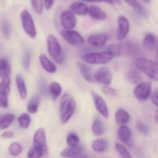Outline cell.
Segmentation results:
<instances>
[{
	"mask_svg": "<svg viewBox=\"0 0 158 158\" xmlns=\"http://www.w3.org/2000/svg\"><path fill=\"white\" fill-rule=\"evenodd\" d=\"M2 33L5 36V38H9L11 35V26L7 20H2L0 24Z\"/></svg>",
	"mask_w": 158,
	"mask_h": 158,
	"instance_id": "obj_37",
	"label": "cell"
},
{
	"mask_svg": "<svg viewBox=\"0 0 158 158\" xmlns=\"http://www.w3.org/2000/svg\"><path fill=\"white\" fill-rule=\"evenodd\" d=\"M137 49H138V47L134 43H124L110 45L106 47V50L112 52L114 56H120L131 55V54L136 53Z\"/></svg>",
	"mask_w": 158,
	"mask_h": 158,
	"instance_id": "obj_5",
	"label": "cell"
},
{
	"mask_svg": "<svg viewBox=\"0 0 158 158\" xmlns=\"http://www.w3.org/2000/svg\"><path fill=\"white\" fill-rule=\"evenodd\" d=\"M136 67L140 72L143 73L148 78L158 82V63L140 57L136 60Z\"/></svg>",
	"mask_w": 158,
	"mask_h": 158,
	"instance_id": "obj_2",
	"label": "cell"
},
{
	"mask_svg": "<svg viewBox=\"0 0 158 158\" xmlns=\"http://www.w3.org/2000/svg\"><path fill=\"white\" fill-rule=\"evenodd\" d=\"M70 10L78 15H86L89 12V8L83 2H73L70 5Z\"/></svg>",
	"mask_w": 158,
	"mask_h": 158,
	"instance_id": "obj_20",
	"label": "cell"
},
{
	"mask_svg": "<svg viewBox=\"0 0 158 158\" xmlns=\"http://www.w3.org/2000/svg\"><path fill=\"white\" fill-rule=\"evenodd\" d=\"M117 138L120 141L128 147H133L132 131L126 125L120 126L117 131Z\"/></svg>",
	"mask_w": 158,
	"mask_h": 158,
	"instance_id": "obj_14",
	"label": "cell"
},
{
	"mask_svg": "<svg viewBox=\"0 0 158 158\" xmlns=\"http://www.w3.org/2000/svg\"><path fill=\"white\" fill-rule=\"evenodd\" d=\"M115 120L119 125H126L130 120V115L125 110L118 109L115 113Z\"/></svg>",
	"mask_w": 158,
	"mask_h": 158,
	"instance_id": "obj_23",
	"label": "cell"
},
{
	"mask_svg": "<svg viewBox=\"0 0 158 158\" xmlns=\"http://www.w3.org/2000/svg\"><path fill=\"white\" fill-rule=\"evenodd\" d=\"M19 127L22 129H28L30 126L31 123V117L30 116L26 113H23L20 114L17 119Z\"/></svg>",
	"mask_w": 158,
	"mask_h": 158,
	"instance_id": "obj_28",
	"label": "cell"
},
{
	"mask_svg": "<svg viewBox=\"0 0 158 158\" xmlns=\"http://www.w3.org/2000/svg\"><path fill=\"white\" fill-rule=\"evenodd\" d=\"M83 151V147L80 146V145L77 147H73V148L69 147L60 152V156L63 158H72L75 156L79 155V154H81Z\"/></svg>",
	"mask_w": 158,
	"mask_h": 158,
	"instance_id": "obj_19",
	"label": "cell"
},
{
	"mask_svg": "<svg viewBox=\"0 0 158 158\" xmlns=\"http://www.w3.org/2000/svg\"><path fill=\"white\" fill-rule=\"evenodd\" d=\"M102 91H103V94L107 96H112L113 97V96L117 95V90L109 86H103L102 87Z\"/></svg>",
	"mask_w": 158,
	"mask_h": 158,
	"instance_id": "obj_42",
	"label": "cell"
},
{
	"mask_svg": "<svg viewBox=\"0 0 158 158\" xmlns=\"http://www.w3.org/2000/svg\"><path fill=\"white\" fill-rule=\"evenodd\" d=\"M109 36L106 33H97L89 35L87 38V43L96 48H102L106 44Z\"/></svg>",
	"mask_w": 158,
	"mask_h": 158,
	"instance_id": "obj_15",
	"label": "cell"
},
{
	"mask_svg": "<svg viewBox=\"0 0 158 158\" xmlns=\"http://www.w3.org/2000/svg\"><path fill=\"white\" fill-rule=\"evenodd\" d=\"M72 158H87L86 155H84V154H79V155L75 156V157H72Z\"/></svg>",
	"mask_w": 158,
	"mask_h": 158,
	"instance_id": "obj_47",
	"label": "cell"
},
{
	"mask_svg": "<svg viewBox=\"0 0 158 158\" xmlns=\"http://www.w3.org/2000/svg\"><path fill=\"white\" fill-rule=\"evenodd\" d=\"M94 81L103 86H109L112 83V73L107 67H100L94 74Z\"/></svg>",
	"mask_w": 158,
	"mask_h": 158,
	"instance_id": "obj_10",
	"label": "cell"
},
{
	"mask_svg": "<svg viewBox=\"0 0 158 158\" xmlns=\"http://www.w3.org/2000/svg\"><path fill=\"white\" fill-rule=\"evenodd\" d=\"M40 98L38 96H33L29 100L27 105V110L30 114H36L38 111L39 106H40Z\"/></svg>",
	"mask_w": 158,
	"mask_h": 158,
	"instance_id": "obj_27",
	"label": "cell"
},
{
	"mask_svg": "<svg viewBox=\"0 0 158 158\" xmlns=\"http://www.w3.org/2000/svg\"><path fill=\"white\" fill-rule=\"evenodd\" d=\"M30 62H31V53L29 51H26L23 56V67L25 69L28 70L30 66Z\"/></svg>",
	"mask_w": 158,
	"mask_h": 158,
	"instance_id": "obj_40",
	"label": "cell"
},
{
	"mask_svg": "<svg viewBox=\"0 0 158 158\" xmlns=\"http://www.w3.org/2000/svg\"><path fill=\"white\" fill-rule=\"evenodd\" d=\"M11 73L10 63L7 59H0V78L9 77Z\"/></svg>",
	"mask_w": 158,
	"mask_h": 158,
	"instance_id": "obj_24",
	"label": "cell"
},
{
	"mask_svg": "<svg viewBox=\"0 0 158 158\" xmlns=\"http://www.w3.org/2000/svg\"><path fill=\"white\" fill-rule=\"evenodd\" d=\"M127 80L134 85H138L141 83L142 77L138 72L135 69H131L127 73Z\"/></svg>",
	"mask_w": 158,
	"mask_h": 158,
	"instance_id": "obj_30",
	"label": "cell"
},
{
	"mask_svg": "<svg viewBox=\"0 0 158 158\" xmlns=\"http://www.w3.org/2000/svg\"><path fill=\"white\" fill-rule=\"evenodd\" d=\"M55 0H43V6L46 9H50L54 4Z\"/></svg>",
	"mask_w": 158,
	"mask_h": 158,
	"instance_id": "obj_45",
	"label": "cell"
},
{
	"mask_svg": "<svg viewBox=\"0 0 158 158\" xmlns=\"http://www.w3.org/2000/svg\"><path fill=\"white\" fill-rule=\"evenodd\" d=\"M15 119V116L12 114H6L0 116V130L9 128Z\"/></svg>",
	"mask_w": 158,
	"mask_h": 158,
	"instance_id": "obj_25",
	"label": "cell"
},
{
	"mask_svg": "<svg viewBox=\"0 0 158 158\" xmlns=\"http://www.w3.org/2000/svg\"><path fill=\"white\" fill-rule=\"evenodd\" d=\"M115 148L121 158H133L131 154L128 151L127 148L124 145L120 143H115Z\"/></svg>",
	"mask_w": 158,
	"mask_h": 158,
	"instance_id": "obj_35",
	"label": "cell"
},
{
	"mask_svg": "<svg viewBox=\"0 0 158 158\" xmlns=\"http://www.w3.org/2000/svg\"><path fill=\"white\" fill-rule=\"evenodd\" d=\"M151 102L154 103L155 106H158V88L154 90V92L151 96Z\"/></svg>",
	"mask_w": 158,
	"mask_h": 158,
	"instance_id": "obj_43",
	"label": "cell"
},
{
	"mask_svg": "<svg viewBox=\"0 0 158 158\" xmlns=\"http://www.w3.org/2000/svg\"><path fill=\"white\" fill-rule=\"evenodd\" d=\"M15 84H16V87L17 89H18L20 98L23 100H26L28 96L27 88H26L24 79L20 74H17L15 76Z\"/></svg>",
	"mask_w": 158,
	"mask_h": 158,
	"instance_id": "obj_18",
	"label": "cell"
},
{
	"mask_svg": "<svg viewBox=\"0 0 158 158\" xmlns=\"http://www.w3.org/2000/svg\"><path fill=\"white\" fill-rule=\"evenodd\" d=\"M46 46L49 56L56 63L61 64L65 61V53L58 39L52 34H49L46 38Z\"/></svg>",
	"mask_w": 158,
	"mask_h": 158,
	"instance_id": "obj_1",
	"label": "cell"
},
{
	"mask_svg": "<svg viewBox=\"0 0 158 158\" xmlns=\"http://www.w3.org/2000/svg\"><path fill=\"white\" fill-rule=\"evenodd\" d=\"M60 34L62 37L72 46H77L85 43L83 37L75 30H62Z\"/></svg>",
	"mask_w": 158,
	"mask_h": 158,
	"instance_id": "obj_12",
	"label": "cell"
},
{
	"mask_svg": "<svg viewBox=\"0 0 158 158\" xmlns=\"http://www.w3.org/2000/svg\"><path fill=\"white\" fill-rule=\"evenodd\" d=\"M142 1H143L144 2H146V3H150L151 0H142Z\"/></svg>",
	"mask_w": 158,
	"mask_h": 158,
	"instance_id": "obj_50",
	"label": "cell"
},
{
	"mask_svg": "<svg viewBox=\"0 0 158 158\" xmlns=\"http://www.w3.org/2000/svg\"><path fill=\"white\" fill-rule=\"evenodd\" d=\"M137 129L140 134H142L143 135H148L150 133V128L148 126V124H146L143 122H137Z\"/></svg>",
	"mask_w": 158,
	"mask_h": 158,
	"instance_id": "obj_39",
	"label": "cell"
},
{
	"mask_svg": "<svg viewBox=\"0 0 158 158\" xmlns=\"http://www.w3.org/2000/svg\"><path fill=\"white\" fill-rule=\"evenodd\" d=\"M27 157L28 158H43V156L42 154L37 151L36 149L32 147V148L29 150L27 154Z\"/></svg>",
	"mask_w": 158,
	"mask_h": 158,
	"instance_id": "obj_41",
	"label": "cell"
},
{
	"mask_svg": "<svg viewBox=\"0 0 158 158\" xmlns=\"http://www.w3.org/2000/svg\"><path fill=\"white\" fill-rule=\"evenodd\" d=\"M1 137L5 140H10L14 137V134L12 131H5L1 134Z\"/></svg>",
	"mask_w": 158,
	"mask_h": 158,
	"instance_id": "obj_44",
	"label": "cell"
},
{
	"mask_svg": "<svg viewBox=\"0 0 158 158\" xmlns=\"http://www.w3.org/2000/svg\"><path fill=\"white\" fill-rule=\"evenodd\" d=\"M49 91H50L51 94L52 95V97L57 98V97H60L62 94V87L60 86V84L57 82H52V83L49 84Z\"/></svg>",
	"mask_w": 158,
	"mask_h": 158,
	"instance_id": "obj_33",
	"label": "cell"
},
{
	"mask_svg": "<svg viewBox=\"0 0 158 158\" xmlns=\"http://www.w3.org/2000/svg\"><path fill=\"white\" fill-rule=\"evenodd\" d=\"M33 148L36 149L43 156V158H47L49 155L47 142H46V131L40 128L35 132L33 136Z\"/></svg>",
	"mask_w": 158,
	"mask_h": 158,
	"instance_id": "obj_6",
	"label": "cell"
},
{
	"mask_svg": "<svg viewBox=\"0 0 158 158\" xmlns=\"http://www.w3.org/2000/svg\"><path fill=\"white\" fill-rule=\"evenodd\" d=\"M108 141L106 139L98 138L94 140L92 143V149L97 153H103L107 150Z\"/></svg>",
	"mask_w": 158,
	"mask_h": 158,
	"instance_id": "obj_22",
	"label": "cell"
},
{
	"mask_svg": "<svg viewBox=\"0 0 158 158\" xmlns=\"http://www.w3.org/2000/svg\"><path fill=\"white\" fill-rule=\"evenodd\" d=\"M77 104L73 98H70L69 94H63L60 99V120L63 123H66L70 120L75 112Z\"/></svg>",
	"mask_w": 158,
	"mask_h": 158,
	"instance_id": "obj_3",
	"label": "cell"
},
{
	"mask_svg": "<svg viewBox=\"0 0 158 158\" xmlns=\"http://www.w3.org/2000/svg\"><path fill=\"white\" fill-rule=\"evenodd\" d=\"M83 1H86V2H106L107 4H110V5H114V2L112 0H83Z\"/></svg>",
	"mask_w": 158,
	"mask_h": 158,
	"instance_id": "obj_46",
	"label": "cell"
},
{
	"mask_svg": "<svg viewBox=\"0 0 158 158\" xmlns=\"http://www.w3.org/2000/svg\"><path fill=\"white\" fill-rule=\"evenodd\" d=\"M130 22L124 15H120L117 19V29L116 37L118 41H123L127 38L130 32Z\"/></svg>",
	"mask_w": 158,
	"mask_h": 158,
	"instance_id": "obj_9",
	"label": "cell"
},
{
	"mask_svg": "<svg viewBox=\"0 0 158 158\" xmlns=\"http://www.w3.org/2000/svg\"><path fill=\"white\" fill-rule=\"evenodd\" d=\"M8 151L11 156L17 157L21 154L22 151H23V148L20 143H17V142H13V143H10V145L9 146Z\"/></svg>",
	"mask_w": 158,
	"mask_h": 158,
	"instance_id": "obj_31",
	"label": "cell"
},
{
	"mask_svg": "<svg viewBox=\"0 0 158 158\" xmlns=\"http://www.w3.org/2000/svg\"><path fill=\"white\" fill-rule=\"evenodd\" d=\"M114 55L107 50L99 52H89L82 56V60L87 64L90 65H103L106 64L112 61Z\"/></svg>",
	"mask_w": 158,
	"mask_h": 158,
	"instance_id": "obj_4",
	"label": "cell"
},
{
	"mask_svg": "<svg viewBox=\"0 0 158 158\" xmlns=\"http://www.w3.org/2000/svg\"><path fill=\"white\" fill-rule=\"evenodd\" d=\"M89 15L93 19L97 20H105L106 19V15L104 11L99 6H91L89 8Z\"/></svg>",
	"mask_w": 158,
	"mask_h": 158,
	"instance_id": "obj_21",
	"label": "cell"
},
{
	"mask_svg": "<svg viewBox=\"0 0 158 158\" xmlns=\"http://www.w3.org/2000/svg\"><path fill=\"white\" fill-rule=\"evenodd\" d=\"M9 93L10 91L0 90V108H8Z\"/></svg>",
	"mask_w": 158,
	"mask_h": 158,
	"instance_id": "obj_36",
	"label": "cell"
},
{
	"mask_svg": "<svg viewBox=\"0 0 158 158\" xmlns=\"http://www.w3.org/2000/svg\"><path fill=\"white\" fill-rule=\"evenodd\" d=\"M91 95L94 99V106H95L97 110L100 113V115L107 119L109 117V110H108L107 105H106L104 99L100 94H96L94 92L91 93Z\"/></svg>",
	"mask_w": 158,
	"mask_h": 158,
	"instance_id": "obj_13",
	"label": "cell"
},
{
	"mask_svg": "<svg viewBox=\"0 0 158 158\" xmlns=\"http://www.w3.org/2000/svg\"><path fill=\"white\" fill-rule=\"evenodd\" d=\"M152 91V85L151 82H141L134 87L133 93L137 100H146L151 96Z\"/></svg>",
	"mask_w": 158,
	"mask_h": 158,
	"instance_id": "obj_8",
	"label": "cell"
},
{
	"mask_svg": "<svg viewBox=\"0 0 158 158\" xmlns=\"http://www.w3.org/2000/svg\"><path fill=\"white\" fill-rule=\"evenodd\" d=\"M77 68H78L79 71L81 73L82 77H83L86 81L89 82V83H93L94 82V74H93L92 69L89 66L86 65L85 63H81V62H78L77 63Z\"/></svg>",
	"mask_w": 158,
	"mask_h": 158,
	"instance_id": "obj_17",
	"label": "cell"
},
{
	"mask_svg": "<svg viewBox=\"0 0 158 158\" xmlns=\"http://www.w3.org/2000/svg\"><path fill=\"white\" fill-rule=\"evenodd\" d=\"M157 60H158V51H157Z\"/></svg>",
	"mask_w": 158,
	"mask_h": 158,
	"instance_id": "obj_51",
	"label": "cell"
},
{
	"mask_svg": "<svg viewBox=\"0 0 158 158\" xmlns=\"http://www.w3.org/2000/svg\"><path fill=\"white\" fill-rule=\"evenodd\" d=\"M154 119H155V121L157 122V123H158V111L157 112V114H156L155 117H154Z\"/></svg>",
	"mask_w": 158,
	"mask_h": 158,
	"instance_id": "obj_48",
	"label": "cell"
},
{
	"mask_svg": "<svg viewBox=\"0 0 158 158\" xmlns=\"http://www.w3.org/2000/svg\"><path fill=\"white\" fill-rule=\"evenodd\" d=\"M156 44V37L154 34L148 33L143 39V46L147 49H153Z\"/></svg>",
	"mask_w": 158,
	"mask_h": 158,
	"instance_id": "obj_34",
	"label": "cell"
},
{
	"mask_svg": "<svg viewBox=\"0 0 158 158\" xmlns=\"http://www.w3.org/2000/svg\"><path fill=\"white\" fill-rule=\"evenodd\" d=\"M125 2L127 5H129L130 6L134 8L136 10L138 15H141V16H145L147 15L146 10L144 9V8L140 5V3L139 2L138 0H123Z\"/></svg>",
	"mask_w": 158,
	"mask_h": 158,
	"instance_id": "obj_29",
	"label": "cell"
},
{
	"mask_svg": "<svg viewBox=\"0 0 158 158\" xmlns=\"http://www.w3.org/2000/svg\"><path fill=\"white\" fill-rule=\"evenodd\" d=\"M20 19H21L23 29L25 32L31 38H35L37 35V32L35 23L31 14L27 10L22 11L20 14Z\"/></svg>",
	"mask_w": 158,
	"mask_h": 158,
	"instance_id": "obj_7",
	"label": "cell"
},
{
	"mask_svg": "<svg viewBox=\"0 0 158 158\" xmlns=\"http://www.w3.org/2000/svg\"><path fill=\"white\" fill-rule=\"evenodd\" d=\"M112 1L114 2L118 3V4H120V3H121V0H112Z\"/></svg>",
	"mask_w": 158,
	"mask_h": 158,
	"instance_id": "obj_49",
	"label": "cell"
},
{
	"mask_svg": "<svg viewBox=\"0 0 158 158\" xmlns=\"http://www.w3.org/2000/svg\"><path fill=\"white\" fill-rule=\"evenodd\" d=\"M31 4L33 10L37 14H42L43 11V0H31Z\"/></svg>",
	"mask_w": 158,
	"mask_h": 158,
	"instance_id": "obj_38",
	"label": "cell"
},
{
	"mask_svg": "<svg viewBox=\"0 0 158 158\" xmlns=\"http://www.w3.org/2000/svg\"><path fill=\"white\" fill-rule=\"evenodd\" d=\"M80 141V137L75 133H69L66 137V143H67L68 146L71 147V148L79 146Z\"/></svg>",
	"mask_w": 158,
	"mask_h": 158,
	"instance_id": "obj_32",
	"label": "cell"
},
{
	"mask_svg": "<svg viewBox=\"0 0 158 158\" xmlns=\"http://www.w3.org/2000/svg\"><path fill=\"white\" fill-rule=\"evenodd\" d=\"M40 63L43 69L46 72L51 74L55 73L56 72L57 67L56 66L55 63L49 60L45 54H41L40 56Z\"/></svg>",
	"mask_w": 158,
	"mask_h": 158,
	"instance_id": "obj_16",
	"label": "cell"
},
{
	"mask_svg": "<svg viewBox=\"0 0 158 158\" xmlns=\"http://www.w3.org/2000/svg\"><path fill=\"white\" fill-rule=\"evenodd\" d=\"M61 25L64 30H73L77 26V18L71 10H64L60 15Z\"/></svg>",
	"mask_w": 158,
	"mask_h": 158,
	"instance_id": "obj_11",
	"label": "cell"
},
{
	"mask_svg": "<svg viewBox=\"0 0 158 158\" xmlns=\"http://www.w3.org/2000/svg\"><path fill=\"white\" fill-rule=\"evenodd\" d=\"M92 132L97 137H100L105 132V127L100 118H95L92 124Z\"/></svg>",
	"mask_w": 158,
	"mask_h": 158,
	"instance_id": "obj_26",
	"label": "cell"
}]
</instances>
